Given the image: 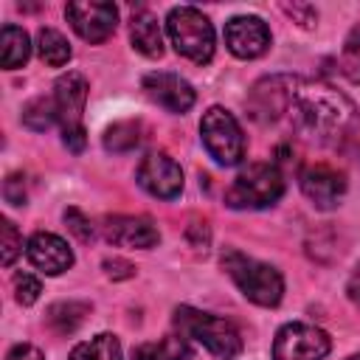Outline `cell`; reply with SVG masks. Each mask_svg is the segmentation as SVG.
I'll list each match as a JSON object with an SVG mask.
<instances>
[{"label":"cell","mask_w":360,"mask_h":360,"mask_svg":"<svg viewBox=\"0 0 360 360\" xmlns=\"http://www.w3.org/2000/svg\"><path fill=\"white\" fill-rule=\"evenodd\" d=\"M340 70L352 84H360V25L346 37L340 51Z\"/></svg>","instance_id":"obj_24"},{"label":"cell","mask_w":360,"mask_h":360,"mask_svg":"<svg viewBox=\"0 0 360 360\" xmlns=\"http://www.w3.org/2000/svg\"><path fill=\"white\" fill-rule=\"evenodd\" d=\"M3 197H6V202H11V205H25V177L22 174H8L6 177V183H3Z\"/></svg>","instance_id":"obj_28"},{"label":"cell","mask_w":360,"mask_h":360,"mask_svg":"<svg viewBox=\"0 0 360 360\" xmlns=\"http://www.w3.org/2000/svg\"><path fill=\"white\" fill-rule=\"evenodd\" d=\"M329 352H332V338L321 326L290 321L276 332L270 360H323Z\"/></svg>","instance_id":"obj_7"},{"label":"cell","mask_w":360,"mask_h":360,"mask_svg":"<svg viewBox=\"0 0 360 360\" xmlns=\"http://www.w3.org/2000/svg\"><path fill=\"white\" fill-rule=\"evenodd\" d=\"M70 360H124V357H121L118 338L110 335V332H101L90 340L76 343L73 352H70Z\"/></svg>","instance_id":"obj_20"},{"label":"cell","mask_w":360,"mask_h":360,"mask_svg":"<svg viewBox=\"0 0 360 360\" xmlns=\"http://www.w3.org/2000/svg\"><path fill=\"white\" fill-rule=\"evenodd\" d=\"M248 110L262 124H284L312 143H340L360 127L349 96L304 76H264L248 96Z\"/></svg>","instance_id":"obj_1"},{"label":"cell","mask_w":360,"mask_h":360,"mask_svg":"<svg viewBox=\"0 0 360 360\" xmlns=\"http://www.w3.org/2000/svg\"><path fill=\"white\" fill-rule=\"evenodd\" d=\"M87 79L76 70H68L65 76L56 79L53 84V104H56V115H59V124H62V132H76V129H84L82 127V112H84V104H87Z\"/></svg>","instance_id":"obj_14"},{"label":"cell","mask_w":360,"mask_h":360,"mask_svg":"<svg viewBox=\"0 0 360 360\" xmlns=\"http://www.w3.org/2000/svg\"><path fill=\"white\" fill-rule=\"evenodd\" d=\"M135 180L146 194L158 200H174L183 191V169L166 152H146L138 163Z\"/></svg>","instance_id":"obj_8"},{"label":"cell","mask_w":360,"mask_h":360,"mask_svg":"<svg viewBox=\"0 0 360 360\" xmlns=\"http://www.w3.org/2000/svg\"><path fill=\"white\" fill-rule=\"evenodd\" d=\"M166 34L180 56L194 65H208L214 59V25L194 6H174L166 14Z\"/></svg>","instance_id":"obj_5"},{"label":"cell","mask_w":360,"mask_h":360,"mask_svg":"<svg viewBox=\"0 0 360 360\" xmlns=\"http://www.w3.org/2000/svg\"><path fill=\"white\" fill-rule=\"evenodd\" d=\"M346 292H349L352 304L360 307V264H357V270L352 273V278H349V284H346Z\"/></svg>","instance_id":"obj_31"},{"label":"cell","mask_w":360,"mask_h":360,"mask_svg":"<svg viewBox=\"0 0 360 360\" xmlns=\"http://www.w3.org/2000/svg\"><path fill=\"white\" fill-rule=\"evenodd\" d=\"M22 253V236L11 219H0V262L3 267H11L14 259Z\"/></svg>","instance_id":"obj_25"},{"label":"cell","mask_w":360,"mask_h":360,"mask_svg":"<svg viewBox=\"0 0 360 360\" xmlns=\"http://www.w3.org/2000/svg\"><path fill=\"white\" fill-rule=\"evenodd\" d=\"M219 264L248 301H253L259 307H278V301L284 298V278H281L278 267L259 262L253 256H245L236 248L222 250Z\"/></svg>","instance_id":"obj_2"},{"label":"cell","mask_w":360,"mask_h":360,"mask_svg":"<svg viewBox=\"0 0 360 360\" xmlns=\"http://www.w3.org/2000/svg\"><path fill=\"white\" fill-rule=\"evenodd\" d=\"M346 360H360V354H349V357H346Z\"/></svg>","instance_id":"obj_32"},{"label":"cell","mask_w":360,"mask_h":360,"mask_svg":"<svg viewBox=\"0 0 360 360\" xmlns=\"http://www.w3.org/2000/svg\"><path fill=\"white\" fill-rule=\"evenodd\" d=\"M129 39L132 48L149 59H158L163 53V34H160V22L149 8H138L132 11L129 20Z\"/></svg>","instance_id":"obj_16"},{"label":"cell","mask_w":360,"mask_h":360,"mask_svg":"<svg viewBox=\"0 0 360 360\" xmlns=\"http://www.w3.org/2000/svg\"><path fill=\"white\" fill-rule=\"evenodd\" d=\"M143 93L163 110L169 112H188L197 101V93L194 87L177 76V73H166V70H155V73H146L143 76Z\"/></svg>","instance_id":"obj_13"},{"label":"cell","mask_w":360,"mask_h":360,"mask_svg":"<svg viewBox=\"0 0 360 360\" xmlns=\"http://www.w3.org/2000/svg\"><path fill=\"white\" fill-rule=\"evenodd\" d=\"M104 270H107V276L115 278V281L135 276V267H132L129 262H124V259H104Z\"/></svg>","instance_id":"obj_30"},{"label":"cell","mask_w":360,"mask_h":360,"mask_svg":"<svg viewBox=\"0 0 360 360\" xmlns=\"http://www.w3.org/2000/svg\"><path fill=\"white\" fill-rule=\"evenodd\" d=\"M37 51H39V59L45 65H51V68H62L73 56L68 39L56 28H39L37 31Z\"/></svg>","instance_id":"obj_21"},{"label":"cell","mask_w":360,"mask_h":360,"mask_svg":"<svg viewBox=\"0 0 360 360\" xmlns=\"http://www.w3.org/2000/svg\"><path fill=\"white\" fill-rule=\"evenodd\" d=\"M101 233L110 245L115 248H135V250H149L160 242V231L149 217H129V214H112L104 217Z\"/></svg>","instance_id":"obj_12"},{"label":"cell","mask_w":360,"mask_h":360,"mask_svg":"<svg viewBox=\"0 0 360 360\" xmlns=\"http://www.w3.org/2000/svg\"><path fill=\"white\" fill-rule=\"evenodd\" d=\"M281 194H284V177L278 166L250 163L225 188V205L233 211H259V208L276 205Z\"/></svg>","instance_id":"obj_4"},{"label":"cell","mask_w":360,"mask_h":360,"mask_svg":"<svg viewBox=\"0 0 360 360\" xmlns=\"http://www.w3.org/2000/svg\"><path fill=\"white\" fill-rule=\"evenodd\" d=\"M225 45L236 59H259L270 48V28L256 14H239L225 22Z\"/></svg>","instance_id":"obj_11"},{"label":"cell","mask_w":360,"mask_h":360,"mask_svg":"<svg viewBox=\"0 0 360 360\" xmlns=\"http://www.w3.org/2000/svg\"><path fill=\"white\" fill-rule=\"evenodd\" d=\"M42 292V281L31 273H17L14 276V298L20 307H31Z\"/></svg>","instance_id":"obj_26"},{"label":"cell","mask_w":360,"mask_h":360,"mask_svg":"<svg viewBox=\"0 0 360 360\" xmlns=\"http://www.w3.org/2000/svg\"><path fill=\"white\" fill-rule=\"evenodd\" d=\"M65 225H68V231L79 239V242H93L96 239V228H93V222L79 211V208H65Z\"/></svg>","instance_id":"obj_27"},{"label":"cell","mask_w":360,"mask_h":360,"mask_svg":"<svg viewBox=\"0 0 360 360\" xmlns=\"http://www.w3.org/2000/svg\"><path fill=\"white\" fill-rule=\"evenodd\" d=\"M200 141L219 166H236L245 158V135L231 110L214 104L200 118Z\"/></svg>","instance_id":"obj_6"},{"label":"cell","mask_w":360,"mask_h":360,"mask_svg":"<svg viewBox=\"0 0 360 360\" xmlns=\"http://www.w3.org/2000/svg\"><path fill=\"white\" fill-rule=\"evenodd\" d=\"M65 17L73 25V31L90 45H98L107 37H112L118 25V8L112 3H68Z\"/></svg>","instance_id":"obj_10"},{"label":"cell","mask_w":360,"mask_h":360,"mask_svg":"<svg viewBox=\"0 0 360 360\" xmlns=\"http://www.w3.org/2000/svg\"><path fill=\"white\" fill-rule=\"evenodd\" d=\"M6 360H45V354L34 343H17V346L8 349Z\"/></svg>","instance_id":"obj_29"},{"label":"cell","mask_w":360,"mask_h":360,"mask_svg":"<svg viewBox=\"0 0 360 360\" xmlns=\"http://www.w3.org/2000/svg\"><path fill=\"white\" fill-rule=\"evenodd\" d=\"M141 121H115L104 132V149L107 152H129L141 143Z\"/></svg>","instance_id":"obj_22"},{"label":"cell","mask_w":360,"mask_h":360,"mask_svg":"<svg viewBox=\"0 0 360 360\" xmlns=\"http://www.w3.org/2000/svg\"><path fill=\"white\" fill-rule=\"evenodd\" d=\"M31 56V39L20 25L6 22L0 31V65L6 70H17Z\"/></svg>","instance_id":"obj_17"},{"label":"cell","mask_w":360,"mask_h":360,"mask_svg":"<svg viewBox=\"0 0 360 360\" xmlns=\"http://www.w3.org/2000/svg\"><path fill=\"white\" fill-rule=\"evenodd\" d=\"M304 197L318 208V211H332L340 205L346 194V174L329 163H309L298 174Z\"/></svg>","instance_id":"obj_9"},{"label":"cell","mask_w":360,"mask_h":360,"mask_svg":"<svg viewBox=\"0 0 360 360\" xmlns=\"http://www.w3.org/2000/svg\"><path fill=\"white\" fill-rule=\"evenodd\" d=\"M132 360H188V343L183 335H166L160 340L138 343Z\"/></svg>","instance_id":"obj_18"},{"label":"cell","mask_w":360,"mask_h":360,"mask_svg":"<svg viewBox=\"0 0 360 360\" xmlns=\"http://www.w3.org/2000/svg\"><path fill=\"white\" fill-rule=\"evenodd\" d=\"M56 121H59V115H56L53 96H51V98H45V96L31 98V101L22 107V124H25L28 129H34V132L48 129V127H53Z\"/></svg>","instance_id":"obj_23"},{"label":"cell","mask_w":360,"mask_h":360,"mask_svg":"<svg viewBox=\"0 0 360 360\" xmlns=\"http://www.w3.org/2000/svg\"><path fill=\"white\" fill-rule=\"evenodd\" d=\"M174 326L186 340H197L217 360H233L242 354L239 329L219 315H211V312H202V309L183 304L174 309Z\"/></svg>","instance_id":"obj_3"},{"label":"cell","mask_w":360,"mask_h":360,"mask_svg":"<svg viewBox=\"0 0 360 360\" xmlns=\"http://www.w3.org/2000/svg\"><path fill=\"white\" fill-rule=\"evenodd\" d=\"M87 312H90V304H82V301H59V304L48 307L45 323L56 335H73L82 326V321L87 318Z\"/></svg>","instance_id":"obj_19"},{"label":"cell","mask_w":360,"mask_h":360,"mask_svg":"<svg viewBox=\"0 0 360 360\" xmlns=\"http://www.w3.org/2000/svg\"><path fill=\"white\" fill-rule=\"evenodd\" d=\"M25 256L45 276H62L65 270L73 267V250H70V245L62 236L48 233V231H37L25 242Z\"/></svg>","instance_id":"obj_15"}]
</instances>
